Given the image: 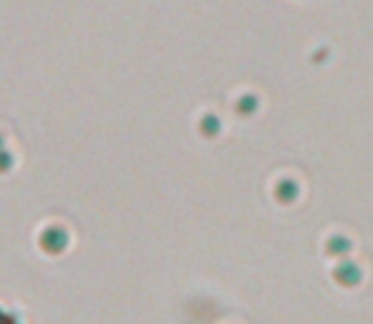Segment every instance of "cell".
<instances>
[{
    "instance_id": "cell-1",
    "label": "cell",
    "mask_w": 373,
    "mask_h": 324,
    "mask_svg": "<svg viewBox=\"0 0 373 324\" xmlns=\"http://www.w3.org/2000/svg\"><path fill=\"white\" fill-rule=\"evenodd\" d=\"M295 195H297V188H295V183H289V180H282V183H279V188H277V198H279L282 203H289V200H295Z\"/></svg>"
},
{
    "instance_id": "cell-2",
    "label": "cell",
    "mask_w": 373,
    "mask_h": 324,
    "mask_svg": "<svg viewBox=\"0 0 373 324\" xmlns=\"http://www.w3.org/2000/svg\"><path fill=\"white\" fill-rule=\"evenodd\" d=\"M350 243L345 241V238H333L330 241V246H327V251H335V253H340V251H345Z\"/></svg>"
}]
</instances>
